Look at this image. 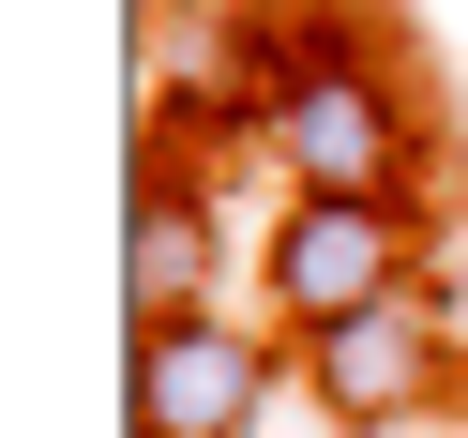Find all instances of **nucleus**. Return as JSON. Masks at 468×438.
<instances>
[{
  "label": "nucleus",
  "instance_id": "1",
  "mask_svg": "<svg viewBox=\"0 0 468 438\" xmlns=\"http://www.w3.org/2000/svg\"><path fill=\"white\" fill-rule=\"evenodd\" d=\"M257 152L287 166V197H378V212H408V197L438 182V136H423V106L393 91V61H378V46L317 61L303 91L272 106V136H257Z\"/></svg>",
  "mask_w": 468,
  "mask_h": 438
},
{
  "label": "nucleus",
  "instance_id": "2",
  "mask_svg": "<svg viewBox=\"0 0 468 438\" xmlns=\"http://www.w3.org/2000/svg\"><path fill=\"white\" fill-rule=\"evenodd\" d=\"M408 272H423V257H408V212H378V197H287L272 242H257V287H272L287 347L333 333V317L408 303Z\"/></svg>",
  "mask_w": 468,
  "mask_h": 438
},
{
  "label": "nucleus",
  "instance_id": "3",
  "mask_svg": "<svg viewBox=\"0 0 468 438\" xmlns=\"http://www.w3.org/2000/svg\"><path fill=\"white\" fill-rule=\"evenodd\" d=\"M272 333H242V317H166V333H136L122 363V423L136 438H257V408H272Z\"/></svg>",
  "mask_w": 468,
  "mask_h": 438
},
{
  "label": "nucleus",
  "instance_id": "4",
  "mask_svg": "<svg viewBox=\"0 0 468 438\" xmlns=\"http://www.w3.org/2000/svg\"><path fill=\"white\" fill-rule=\"evenodd\" d=\"M453 378V287H408V303H378V317H333V333H303V393H317V423H347V438H378V423H408V408Z\"/></svg>",
  "mask_w": 468,
  "mask_h": 438
},
{
  "label": "nucleus",
  "instance_id": "5",
  "mask_svg": "<svg viewBox=\"0 0 468 438\" xmlns=\"http://www.w3.org/2000/svg\"><path fill=\"white\" fill-rule=\"evenodd\" d=\"M212 197L182 182V166H136V197H122V303H136V333H166V317H197L212 303Z\"/></svg>",
  "mask_w": 468,
  "mask_h": 438
},
{
  "label": "nucleus",
  "instance_id": "6",
  "mask_svg": "<svg viewBox=\"0 0 468 438\" xmlns=\"http://www.w3.org/2000/svg\"><path fill=\"white\" fill-rule=\"evenodd\" d=\"M438 287H453V317H468V272H438Z\"/></svg>",
  "mask_w": 468,
  "mask_h": 438
},
{
  "label": "nucleus",
  "instance_id": "7",
  "mask_svg": "<svg viewBox=\"0 0 468 438\" xmlns=\"http://www.w3.org/2000/svg\"><path fill=\"white\" fill-rule=\"evenodd\" d=\"M136 16H166V0H136Z\"/></svg>",
  "mask_w": 468,
  "mask_h": 438
}]
</instances>
